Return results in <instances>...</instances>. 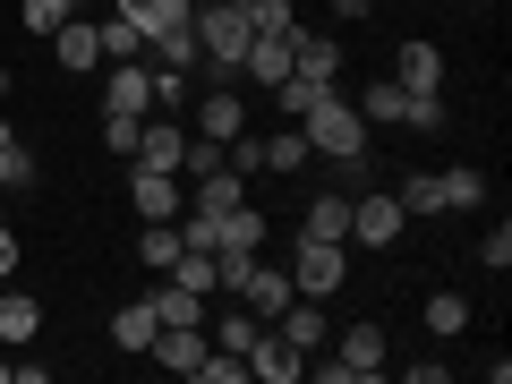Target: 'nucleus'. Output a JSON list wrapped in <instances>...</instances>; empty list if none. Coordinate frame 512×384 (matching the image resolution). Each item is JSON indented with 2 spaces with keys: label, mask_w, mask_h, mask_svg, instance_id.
Instances as JSON below:
<instances>
[{
  "label": "nucleus",
  "mask_w": 512,
  "mask_h": 384,
  "mask_svg": "<svg viewBox=\"0 0 512 384\" xmlns=\"http://www.w3.org/2000/svg\"><path fill=\"white\" fill-rule=\"evenodd\" d=\"M427 333H436V342L470 333V299H461V291H427Z\"/></svg>",
  "instance_id": "393cba45"
},
{
  "label": "nucleus",
  "mask_w": 512,
  "mask_h": 384,
  "mask_svg": "<svg viewBox=\"0 0 512 384\" xmlns=\"http://www.w3.org/2000/svg\"><path fill=\"white\" fill-rule=\"evenodd\" d=\"M393 86H402V94H436V86H444V52H436V43H402Z\"/></svg>",
  "instance_id": "4468645a"
},
{
  "label": "nucleus",
  "mask_w": 512,
  "mask_h": 384,
  "mask_svg": "<svg viewBox=\"0 0 512 384\" xmlns=\"http://www.w3.org/2000/svg\"><path fill=\"white\" fill-rule=\"evenodd\" d=\"M359 120H367V128H393V120H402V86H393V77L359 86Z\"/></svg>",
  "instance_id": "cd10ccee"
},
{
  "label": "nucleus",
  "mask_w": 512,
  "mask_h": 384,
  "mask_svg": "<svg viewBox=\"0 0 512 384\" xmlns=\"http://www.w3.org/2000/svg\"><path fill=\"white\" fill-rule=\"evenodd\" d=\"M444 180V214H478V205H487V180H478L470 163H453V171H436Z\"/></svg>",
  "instance_id": "b1692460"
},
{
  "label": "nucleus",
  "mask_w": 512,
  "mask_h": 384,
  "mask_svg": "<svg viewBox=\"0 0 512 384\" xmlns=\"http://www.w3.org/2000/svg\"><path fill=\"white\" fill-rule=\"evenodd\" d=\"M9 146H18V137H9ZM9 146H0V188H9Z\"/></svg>",
  "instance_id": "58836bf2"
},
{
  "label": "nucleus",
  "mask_w": 512,
  "mask_h": 384,
  "mask_svg": "<svg viewBox=\"0 0 512 384\" xmlns=\"http://www.w3.org/2000/svg\"><path fill=\"white\" fill-rule=\"evenodd\" d=\"M111 9H120V18L137 26V35H146V43H154V35H163V26H180L188 9H197V0H111Z\"/></svg>",
  "instance_id": "412c9836"
},
{
  "label": "nucleus",
  "mask_w": 512,
  "mask_h": 384,
  "mask_svg": "<svg viewBox=\"0 0 512 384\" xmlns=\"http://www.w3.org/2000/svg\"><path fill=\"white\" fill-rule=\"evenodd\" d=\"M188 103V77L180 69H154V111H180Z\"/></svg>",
  "instance_id": "f704fd0d"
},
{
  "label": "nucleus",
  "mask_w": 512,
  "mask_h": 384,
  "mask_svg": "<svg viewBox=\"0 0 512 384\" xmlns=\"http://www.w3.org/2000/svg\"><path fill=\"white\" fill-rule=\"evenodd\" d=\"M291 52H299V26L291 35H256L248 52H239V69H248L256 86H282V77H291Z\"/></svg>",
  "instance_id": "1a4fd4ad"
},
{
  "label": "nucleus",
  "mask_w": 512,
  "mask_h": 384,
  "mask_svg": "<svg viewBox=\"0 0 512 384\" xmlns=\"http://www.w3.org/2000/svg\"><path fill=\"white\" fill-rule=\"evenodd\" d=\"M299 239H342L350 248V188H325V197L308 205V222H299Z\"/></svg>",
  "instance_id": "6ab92c4d"
},
{
  "label": "nucleus",
  "mask_w": 512,
  "mask_h": 384,
  "mask_svg": "<svg viewBox=\"0 0 512 384\" xmlns=\"http://www.w3.org/2000/svg\"><path fill=\"white\" fill-rule=\"evenodd\" d=\"M402 120L419 128V137H436L444 128V94H402Z\"/></svg>",
  "instance_id": "473e14b6"
},
{
  "label": "nucleus",
  "mask_w": 512,
  "mask_h": 384,
  "mask_svg": "<svg viewBox=\"0 0 512 384\" xmlns=\"http://www.w3.org/2000/svg\"><path fill=\"white\" fill-rule=\"evenodd\" d=\"M248 26H256V35H291L299 9H291V0H248Z\"/></svg>",
  "instance_id": "2f4dec72"
},
{
  "label": "nucleus",
  "mask_w": 512,
  "mask_h": 384,
  "mask_svg": "<svg viewBox=\"0 0 512 384\" xmlns=\"http://www.w3.org/2000/svg\"><path fill=\"white\" fill-rule=\"evenodd\" d=\"M308 163V137H299V120L282 128V137H265V146H256V171H299Z\"/></svg>",
  "instance_id": "bb28decb"
},
{
  "label": "nucleus",
  "mask_w": 512,
  "mask_h": 384,
  "mask_svg": "<svg viewBox=\"0 0 512 384\" xmlns=\"http://www.w3.org/2000/svg\"><path fill=\"white\" fill-rule=\"evenodd\" d=\"M197 60H205V43H197V9H188V18L180 26H163V35H154V69H197Z\"/></svg>",
  "instance_id": "a211bd4d"
},
{
  "label": "nucleus",
  "mask_w": 512,
  "mask_h": 384,
  "mask_svg": "<svg viewBox=\"0 0 512 384\" xmlns=\"http://www.w3.org/2000/svg\"><path fill=\"white\" fill-rule=\"evenodd\" d=\"M231 9H248V0H231Z\"/></svg>",
  "instance_id": "37998d69"
},
{
  "label": "nucleus",
  "mask_w": 512,
  "mask_h": 384,
  "mask_svg": "<svg viewBox=\"0 0 512 384\" xmlns=\"http://www.w3.org/2000/svg\"><path fill=\"white\" fill-rule=\"evenodd\" d=\"M137 265H146V274H171V265H180V222H146V231H137Z\"/></svg>",
  "instance_id": "4be33fe9"
},
{
  "label": "nucleus",
  "mask_w": 512,
  "mask_h": 384,
  "mask_svg": "<svg viewBox=\"0 0 512 384\" xmlns=\"http://www.w3.org/2000/svg\"><path fill=\"white\" fill-rule=\"evenodd\" d=\"M239 308H248V316H265V325H274V316L291 308V274L256 256V265H248V282H239Z\"/></svg>",
  "instance_id": "6e6552de"
},
{
  "label": "nucleus",
  "mask_w": 512,
  "mask_h": 384,
  "mask_svg": "<svg viewBox=\"0 0 512 384\" xmlns=\"http://www.w3.org/2000/svg\"><path fill=\"white\" fill-rule=\"evenodd\" d=\"M128 205H137V222H180L188 214V180L180 171H128Z\"/></svg>",
  "instance_id": "39448f33"
},
{
  "label": "nucleus",
  "mask_w": 512,
  "mask_h": 384,
  "mask_svg": "<svg viewBox=\"0 0 512 384\" xmlns=\"http://www.w3.org/2000/svg\"><path fill=\"white\" fill-rule=\"evenodd\" d=\"M137 128H146V120H128V111H103V146H111V154H137Z\"/></svg>",
  "instance_id": "72a5a7b5"
},
{
  "label": "nucleus",
  "mask_w": 512,
  "mask_h": 384,
  "mask_svg": "<svg viewBox=\"0 0 512 384\" xmlns=\"http://www.w3.org/2000/svg\"><path fill=\"white\" fill-rule=\"evenodd\" d=\"M0 94H9V69H0Z\"/></svg>",
  "instance_id": "a19ab883"
},
{
  "label": "nucleus",
  "mask_w": 512,
  "mask_h": 384,
  "mask_svg": "<svg viewBox=\"0 0 512 384\" xmlns=\"http://www.w3.org/2000/svg\"><path fill=\"white\" fill-rule=\"evenodd\" d=\"M69 18H77V0H18V26H26V35H60Z\"/></svg>",
  "instance_id": "c85d7f7f"
},
{
  "label": "nucleus",
  "mask_w": 512,
  "mask_h": 384,
  "mask_svg": "<svg viewBox=\"0 0 512 384\" xmlns=\"http://www.w3.org/2000/svg\"><path fill=\"white\" fill-rule=\"evenodd\" d=\"M316 376H325V384H367V376H384V325H350V333H342V359H325Z\"/></svg>",
  "instance_id": "423d86ee"
},
{
  "label": "nucleus",
  "mask_w": 512,
  "mask_h": 384,
  "mask_svg": "<svg viewBox=\"0 0 512 384\" xmlns=\"http://www.w3.org/2000/svg\"><path fill=\"white\" fill-rule=\"evenodd\" d=\"M291 77H308V86H333V77H342V43H333V35H308V26H299Z\"/></svg>",
  "instance_id": "ddd939ff"
},
{
  "label": "nucleus",
  "mask_w": 512,
  "mask_h": 384,
  "mask_svg": "<svg viewBox=\"0 0 512 384\" xmlns=\"http://www.w3.org/2000/svg\"><path fill=\"white\" fill-rule=\"evenodd\" d=\"M35 333H43V308L26 291H0V350H26Z\"/></svg>",
  "instance_id": "aec40b11"
},
{
  "label": "nucleus",
  "mask_w": 512,
  "mask_h": 384,
  "mask_svg": "<svg viewBox=\"0 0 512 384\" xmlns=\"http://www.w3.org/2000/svg\"><path fill=\"white\" fill-rule=\"evenodd\" d=\"M342 274H350V248H342V239H299V248H291V291L299 299H333V291H342Z\"/></svg>",
  "instance_id": "7ed1b4c3"
},
{
  "label": "nucleus",
  "mask_w": 512,
  "mask_h": 384,
  "mask_svg": "<svg viewBox=\"0 0 512 384\" xmlns=\"http://www.w3.org/2000/svg\"><path fill=\"white\" fill-rule=\"evenodd\" d=\"M274 333H282L291 350H325V333H333V325H325V299H299V291H291V308L274 316Z\"/></svg>",
  "instance_id": "9b49d317"
},
{
  "label": "nucleus",
  "mask_w": 512,
  "mask_h": 384,
  "mask_svg": "<svg viewBox=\"0 0 512 384\" xmlns=\"http://www.w3.org/2000/svg\"><path fill=\"white\" fill-rule=\"evenodd\" d=\"M154 316H163V325H205V308H214V299L205 291H188V282H171V274H154Z\"/></svg>",
  "instance_id": "2eb2a0df"
},
{
  "label": "nucleus",
  "mask_w": 512,
  "mask_h": 384,
  "mask_svg": "<svg viewBox=\"0 0 512 384\" xmlns=\"http://www.w3.org/2000/svg\"><path fill=\"white\" fill-rule=\"evenodd\" d=\"M197 137H214V146H231V137H248V103H239L231 86H214L197 103Z\"/></svg>",
  "instance_id": "9d476101"
},
{
  "label": "nucleus",
  "mask_w": 512,
  "mask_h": 384,
  "mask_svg": "<svg viewBox=\"0 0 512 384\" xmlns=\"http://www.w3.org/2000/svg\"><path fill=\"white\" fill-rule=\"evenodd\" d=\"M188 205H197V214H231V205H248V171H205V180H188Z\"/></svg>",
  "instance_id": "f8f14e48"
},
{
  "label": "nucleus",
  "mask_w": 512,
  "mask_h": 384,
  "mask_svg": "<svg viewBox=\"0 0 512 384\" xmlns=\"http://www.w3.org/2000/svg\"><path fill=\"white\" fill-rule=\"evenodd\" d=\"M163 333V316H154V299H128V308H111V342L128 350V359H146V342Z\"/></svg>",
  "instance_id": "dca6fc26"
},
{
  "label": "nucleus",
  "mask_w": 512,
  "mask_h": 384,
  "mask_svg": "<svg viewBox=\"0 0 512 384\" xmlns=\"http://www.w3.org/2000/svg\"><path fill=\"white\" fill-rule=\"evenodd\" d=\"M478 256H487V274H504V265H512V231H504V222H495V231L478 239Z\"/></svg>",
  "instance_id": "c9c22d12"
},
{
  "label": "nucleus",
  "mask_w": 512,
  "mask_h": 384,
  "mask_svg": "<svg viewBox=\"0 0 512 384\" xmlns=\"http://www.w3.org/2000/svg\"><path fill=\"white\" fill-rule=\"evenodd\" d=\"M393 197H402V214H410V222H427V214H444V180H436V171H410V180L393 188Z\"/></svg>",
  "instance_id": "a878e982"
},
{
  "label": "nucleus",
  "mask_w": 512,
  "mask_h": 384,
  "mask_svg": "<svg viewBox=\"0 0 512 384\" xmlns=\"http://www.w3.org/2000/svg\"><path fill=\"white\" fill-rule=\"evenodd\" d=\"M333 18H367V0H333Z\"/></svg>",
  "instance_id": "4c0bfd02"
},
{
  "label": "nucleus",
  "mask_w": 512,
  "mask_h": 384,
  "mask_svg": "<svg viewBox=\"0 0 512 384\" xmlns=\"http://www.w3.org/2000/svg\"><path fill=\"white\" fill-rule=\"evenodd\" d=\"M94 43H103V60H146V35H137L120 9H103V18H94Z\"/></svg>",
  "instance_id": "5701e85b"
},
{
  "label": "nucleus",
  "mask_w": 512,
  "mask_h": 384,
  "mask_svg": "<svg viewBox=\"0 0 512 384\" xmlns=\"http://www.w3.org/2000/svg\"><path fill=\"white\" fill-rule=\"evenodd\" d=\"M248 265H256V248H214V299L239 291V282H248Z\"/></svg>",
  "instance_id": "7c9ffc66"
},
{
  "label": "nucleus",
  "mask_w": 512,
  "mask_h": 384,
  "mask_svg": "<svg viewBox=\"0 0 512 384\" xmlns=\"http://www.w3.org/2000/svg\"><path fill=\"white\" fill-rule=\"evenodd\" d=\"M52 52H60V69H77V77L103 69V43H94V18H86V9H77V18L52 35Z\"/></svg>",
  "instance_id": "f3484780"
},
{
  "label": "nucleus",
  "mask_w": 512,
  "mask_h": 384,
  "mask_svg": "<svg viewBox=\"0 0 512 384\" xmlns=\"http://www.w3.org/2000/svg\"><path fill=\"white\" fill-rule=\"evenodd\" d=\"M299 137H308V154H325V163H367V120L342 94H316V103L299 111Z\"/></svg>",
  "instance_id": "f257e3e1"
},
{
  "label": "nucleus",
  "mask_w": 512,
  "mask_h": 384,
  "mask_svg": "<svg viewBox=\"0 0 512 384\" xmlns=\"http://www.w3.org/2000/svg\"><path fill=\"white\" fill-rule=\"evenodd\" d=\"M248 376H265V384H299V376H308V350H291L274 325H265V333L248 342Z\"/></svg>",
  "instance_id": "0eeeda50"
},
{
  "label": "nucleus",
  "mask_w": 512,
  "mask_h": 384,
  "mask_svg": "<svg viewBox=\"0 0 512 384\" xmlns=\"http://www.w3.org/2000/svg\"><path fill=\"white\" fill-rule=\"evenodd\" d=\"M197 43H205L214 69H239V52L256 43V26H248V9H231V0H197Z\"/></svg>",
  "instance_id": "f03ea898"
},
{
  "label": "nucleus",
  "mask_w": 512,
  "mask_h": 384,
  "mask_svg": "<svg viewBox=\"0 0 512 384\" xmlns=\"http://www.w3.org/2000/svg\"><path fill=\"white\" fill-rule=\"evenodd\" d=\"M402 231H410V214H402V197H393V188L350 197V239H359V248H393Z\"/></svg>",
  "instance_id": "20e7f679"
},
{
  "label": "nucleus",
  "mask_w": 512,
  "mask_h": 384,
  "mask_svg": "<svg viewBox=\"0 0 512 384\" xmlns=\"http://www.w3.org/2000/svg\"><path fill=\"white\" fill-rule=\"evenodd\" d=\"M265 333V316H248V308H222V325H214V350H239L248 359V342Z\"/></svg>",
  "instance_id": "c756f323"
},
{
  "label": "nucleus",
  "mask_w": 512,
  "mask_h": 384,
  "mask_svg": "<svg viewBox=\"0 0 512 384\" xmlns=\"http://www.w3.org/2000/svg\"><path fill=\"white\" fill-rule=\"evenodd\" d=\"M9 274H18V222L0 214V282H9Z\"/></svg>",
  "instance_id": "e433bc0d"
},
{
  "label": "nucleus",
  "mask_w": 512,
  "mask_h": 384,
  "mask_svg": "<svg viewBox=\"0 0 512 384\" xmlns=\"http://www.w3.org/2000/svg\"><path fill=\"white\" fill-rule=\"evenodd\" d=\"M77 9H94V0H77ZM103 9H111V0H103Z\"/></svg>",
  "instance_id": "79ce46f5"
},
{
  "label": "nucleus",
  "mask_w": 512,
  "mask_h": 384,
  "mask_svg": "<svg viewBox=\"0 0 512 384\" xmlns=\"http://www.w3.org/2000/svg\"><path fill=\"white\" fill-rule=\"evenodd\" d=\"M0 384H9V359H0Z\"/></svg>",
  "instance_id": "ea45409f"
}]
</instances>
